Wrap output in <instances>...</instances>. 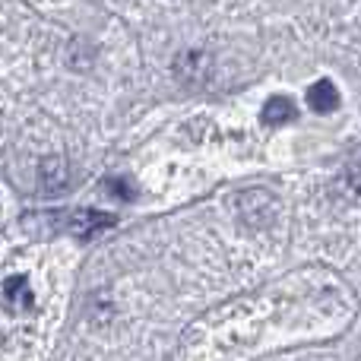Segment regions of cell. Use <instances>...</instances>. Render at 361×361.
Returning a JSON list of instances; mask_svg holds the SVG:
<instances>
[{"mask_svg":"<svg viewBox=\"0 0 361 361\" xmlns=\"http://www.w3.org/2000/svg\"><path fill=\"white\" fill-rule=\"evenodd\" d=\"M111 225H114V216H105V212H95V209H76L63 222V228L73 231L76 238H95L102 228H111Z\"/></svg>","mask_w":361,"mask_h":361,"instance_id":"6da1fadb","label":"cell"},{"mask_svg":"<svg viewBox=\"0 0 361 361\" xmlns=\"http://www.w3.org/2000/svg\"><path fill=\"white\" fill-rule=\"evenodd\" d=\"M339 89L333 86L330 80H317L311 89H307V105L314 108L317 114H333L339 108Z\"/></svg>","mask_w":361,"mask_h":361,"instance_id":"7a4b0ae2","label":"cell"},{"mask_svg":"<svg viewBox=\"0 0 361 361\" xmlns=\"http://www.w3.org/2000/svg\"><path fill=\"white\" fill-rule=\"evenodd\" d=\"M4 301L13 307V311H32L35 305V295L29 288V279L25 276H13V279L4 282Z\"/></svg>","mask_w":361,"mask_h":361,"instance_id":"3957f363","label":"cell"},{"mask_svg":"<svg viewBox=\"0 0 361 361\" xmlns=\"http://www.w3.org/2000/svg\"><path fill=\"white\" fill-rule=\"evenodd\" d=\"M295 114H298V108H295V102L288 99V95H273V99H267V105H263V124L282 127V124H288V121H295Z\"/></svg>","mask_w":361,"mask_h":361,"instance_id":"277c9868","label":"cell"},{"mask_svg":"<svg viewBox=\"0 0 361 361\" xmlns=\"http://www.w3.org/2000/svg\"><path fill=\"white\" fill-rule=\"evenodd\" d=\"M38 178H42V184H44V190L48 193H57L63 184H67V162L63 159H44L42 162V169H38Z\"/></svg>","mask_w":361,"mask_h":361,"instance_id":"5b68a950","label":"cell"},{"mask_svg":"<svg viewBox=\"0 0 361 361\" xmlns=\"http://www.w3.org/2000/svg\"><path fill=\"white\" fill-rule=\"evenodd\" d=\"M127 187H130V184H127L124 178H114V180H108V190H111V197H114V193H118L121 200H133V197H137V193H133V190H127Z\"/></svg>","mask_w":361,"mask_h":361,"instance_id":"8992f818","label":"cell"}]
</instances>
